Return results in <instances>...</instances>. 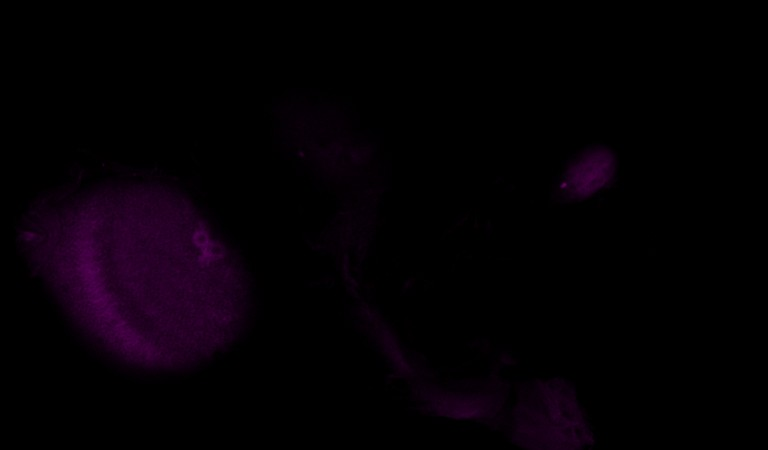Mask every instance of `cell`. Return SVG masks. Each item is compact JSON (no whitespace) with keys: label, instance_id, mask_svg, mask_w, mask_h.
I'll return each mask as SVG.
<instances>
[{"label":"cell","instance_id":"obj_1","mask_svg":"<svg viewBox=\"0 0 768 450\" xmlns=\"http://www.w3.org/2000/svg\"><path fill=\"white\" fill-rule=\"evenodd\" d=\"M616 169L613 151L606 146H593L581 153L564 173L562 194L573 200L586 199L610 184Z\"/></svg>","mask_w":768,"mask_h":450}]
</instances>
